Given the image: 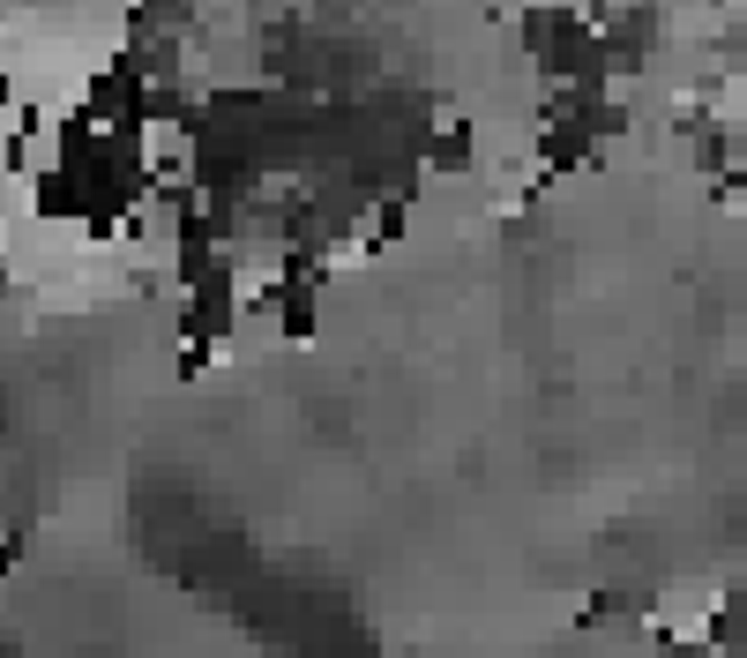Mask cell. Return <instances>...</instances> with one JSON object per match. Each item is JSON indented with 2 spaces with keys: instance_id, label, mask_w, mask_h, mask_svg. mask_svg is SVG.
<instances>
[{
  "instance_id": "obj_1",
  "label": "cell",
  "mask_w": 747,
  "mask_h": 658,
  "mask_svg": "<svg viewBox=\"0 0 747 658\" xmlns=\"http://www.w3.org/2000/svg\"><path fill=\"white\" fill-rule=\"evenodd\" d=\"M426 165H434V172L471 165V120H441V128H434V143H426Z\"/></svg>"
}]
</instances>
